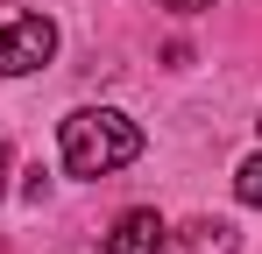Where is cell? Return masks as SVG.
<instances>
[{"label":"cell","instance_id":"obj_1","mask_svg":"<svg viewBox=\"0 0 262 254\" xmlns=\"http://www.w3.org/2000/svg\"><path fill=\"white\" fill-rule=\"evenodd\" d=\"M57 134H64V169L71 176H114L142 156V127L114 106H78V113H64Z\"/></svg>","mask_w":262,"mask_h":254},{"label":"cell","instance_id":"obj_2","mask_svg":"<svg viewBox=\"0 0 262 254\" xmlns=\"http://www.w3.org/2000/svg\"><path fill=\"white\" fill-rule=\"evenodd\" d=\"M57 57V29L50 14H21V7H0V78H29Z\"/></svg>","mask_w":262,"mask_h":254},{"label":"cell","instance_id":"obj_3","mask_svg":"<svg viewBox=\"0 0 262 254\" xmlns=\"http://www.w3.org/2000/svg\"><path fill=\"white\" fill-rule=\"evenodd\" d=\"M163 233H170V226H163L156 212L135 205V212L114 219V233H106V247H99V254H163Z\"/></svg>","mask_w":262,"mask_h":254},{"label":"cell","instance_id":"obj_4","mask_svg":"<svg viewBox=\"0 0 262 254\" xmlns=\"http://www.w3.org/2000/svg\"><path fill=\"white\" fill-rule=\"evenodd\" d=\"M163 254H234V226L227 219H191V226L163 233Z\"/></svg>","mask_w":262,"mask_h":254},{"label":"cell","instance_id":"obj_5","mask_svg":"<svg viewBox=\"0 0 262 254\" xmlns=\"http://www.w3.org/2000/svg\"><path fill=\"white\" fill-rule=\"evenodd\" d=\"M234 198L241 205H262V156H248V163L234 169Z\"/></svg>","mask_w":262,"mask_h":254},{"label":"cell","instance_id":"obj_6","mask_svg":"<svg viewBox=\"0 0 262 254\" xmlns=\"http://www.w3.org/2000/svg\"><path fill=\"white\" fill-rule=\"evenodd\" d=\"M163 7H170V14H206L213 0H163Z\"/></svg>","mask_w":262,"mask_h":254},{"label":"cell","instance_id":"obj_7","mask_svg":"<svg viewBox=\"0 0 262 254\" xmlns=\"http://www.w3.org/2000/svg\"><path fill=\"white\" fill-rule=\"evenodd\" d=\"M7 163H14V156H7V141H0V191H7Z\"/></svg>","mask_w":262,"mask_h":254},{"label":"cell","instance_id":"obj_8","mask_svg":"<svg viewBox=\"0 0 262 254\" xmlns=\"http://www.w3.org/2000/svg\"><path fill=\"white\" fill-rule=\"evenodd\" d=\"M255 127H262V120H255Z\"/></svg>","mask_w":262,"mask_h":254}]
</instances>
